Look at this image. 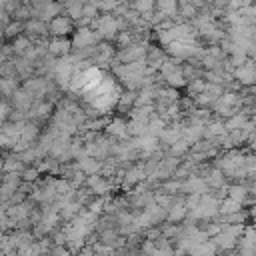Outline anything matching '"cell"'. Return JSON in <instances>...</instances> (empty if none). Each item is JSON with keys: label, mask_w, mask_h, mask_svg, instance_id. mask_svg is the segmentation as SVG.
Returning <instances> with one entry per match:
<instances>
[{"label": "cell", "mask_w": 256, "mask_h": 256, "mask_svg": "<svg viewBox=\"0 0 256 256\" xmlns=\"http://www.w3.org/2000/svg\"><path fill=\"white\" fill-rule=\"evenodd\" d=\"M214 110L220 114V116H234L236 114V110H238V106H240V96L238 94H234V92H224L222 96H218L216 100H214Z\"/></svg>", "instance_id": "6da1fadb"}, {"label": "cell", "mask_w": 256, "mask_h": 256, "mask_svg": "<svg viewBox=\"0 0 256 256\" xmlns=\"http://www.w3.org/2000/svg\"><path fill=\"white\" fill-rule=\"evenodd\" d=\"M92 24H94L98 36H102V38H114L118 34V28H120L118 20L114 16H110V14H104L100 18L92 20Z\"/></svg>", "instance_id": "7a4b0ae2"}, {"label": "cell", "mask_w": 256, "mask_h": 256, "mask_svg": "<svg viewBox=\"0 0 256 256\" xmlns=\"http://www.w3.org/2000/svg\"><path fill=\"white\" fill-rule=\"evenodd\" d=\"M232 78H236L238 84H246V86L248 84H256V64L252 60H246L244 64L234 68Z\"/></svg>", "instance_id": "3957f363"}, {"label": "cell", "mask_w": 256, "mask_h": 256, "mask_svg": "<svg viewBox=\"0 0 256 256\" xmlns=\"http://www.w3.org/2000/svg\"><path fill=\"white\" fill-rule=\"evenodd\" d=\"M96 40H98V34L92 32L90 28H80L76 30L74 34V40H72V46L78 48V50H84V48H90V46H96Z\"/></svg>", "instance_id": "277c9868"}, {"label": "cell", "mask_w": 256, "mask_h": 256, "mask_svg": "<svg viewBox=\"0 0 256 256\" xmlns=\"http://www.w3.org/2000/svg\"><path fill=\"white\" fill-rule=\"evenodd\" d=\"M146 56V46L144 44H130L126 48H122V52L118 54V60L122 64H130V62H136V60H144Z\"/></svg>", "instance_id": "5b68a950"}, {"label": "cell", "mask_w": 256, "mask_h": 256, "mask_svg": "<svg viewBox=\"0 0 256 256\" xmlns=\"http://www.w3.org/2000/svg\"><path fill=\"white\" fill-rule=\"evenodd\" d=\"M86 186L90 188V192H94V194H98V196H104V194H108V192L112 190V182H110L106 176H102V174H92V176H88V178H86Z\"/></svg>", "instance_id": "8992f818"}, {"label": "cell", "mask_w": 256, "mask_h": 256, "mask_svg": "<svg viewBox=\"0 0 256 256\" xmlns=\"http://www.w3.org/2000/svg\"><path fill=\"white\" fill-rule=\"evenodd\" d=\"M184 194H196V196H202V194H208V186L204 182L202 176H188L186 182H182V188H180Z\"/></svg>", "instance_id": "52a82bcc"}, {"label": "cell", "mask_w": 256, "mask_h": 256, "mask_svg": "<svg viewBox=\"0 0 256 256\" xmlns=\"http://www.w3.org/2000/svg\"><path fill=\"white\" fill-rule=\"evenodd\" d=\"M48 30H50L56 38H64L66 34L72 32V20H70L68 16H56V18L50 20Z\"/></svg>", "instance_id": "ba28073f"}, {"label": "cell", "mask_w": 256, "mask_h": 256, "mask_svg": "<svg viewBox=\"0 0 256 256\" xmlns=\"http://www.w3.org/2000/svg\"><path fill=\"white\" fill-rule=\"evenodd\" d=\"M186 216H188V208H186L184 200H174V204L166 210V220H168V222H172V224L182 222Z\"/></svg>", "instance_id": "9c48e42d"}, {"label": "cell", "mask_w": 256, "mask_h": 256, "mask_svg": "<svg viewBox=\"0 0 256 256\" xmlns=\"http://www.w3.org/2000/svg\"><path fill=\"white\" fill-rule=\"evenodd\" d=\"M24 92H28L32 98H40L44 94H48V82L44 78H34V80H28L24 86H22Z\"/></svg>", "instance_id": "30bf717a"}, {"label": "cell", "mask_w": 256, "mask_h": 256, "mask_svg": "<svg viewBox=\"0 0 256 256\" xmlns=\"http://www.w3.org/2000/svg\"><path fill=\"white\" fill-rule=\"evenodd\" d=\"M226 134H228V130H226L222 120H210L208 124H204V136L208 140H218V138H222Z\"/></svg>", "instance_id": "8fae6325"}, {"label": "cell", "mask_w": 256, "mask_h": 256, "mask_svg": "<svg viewBox=\"0 0 256 256\" xmlns=\"http://www.w3.org/2000/svg\"><path fill=\"white\" fill-rule=\"evenodd\" d=\"M144 178H146V170H144V166H132V168L124 174V182H122V186H124V188H134V186L140 184Z\"/></svg>", "instance_id": "7c38bea8"}, {"label": "cell", "mask_w": 256, "mask_h": 256, "mask_svg": "<svg viewBox=\"0 0 256 256\" xmlns=\"http://www.w3.org/2000/svg\"><path fill=\"white\" fill-rule=\"evenodd\" d=\"M70 46H72L70 40H66V38H54L48 44V54L50 56H66L70 52Z\"/></svg>", "instance_id": "4fadbf2b"}, {"label": "cell", "mask_w": 256, "mask_h": 256, "mask_svg": "<svg viewBox=\"0 0 256 256\" xmlns=\"http://www.w3.org/2000/svg\"><path fill=\"white\" fill-rule=\"evenodd\" d=\"M106 132H108L110 136L120 138V140H124V138L128 136V128H126V122H124L122 118H114V120H110L108 126H106Z\"/></svg>", "instance_id": "5bb4252c"}, {"label": "cell", "mask_w": 256, "mask_h": 256, "mask_svg": "<svg viewBox=\"0 0 256 256\" xmlns=\"http://www.w3.org/2000/svg\"><path fill=\"white\" fill-rule=\"evenodd\" d=\"M240 210H244L240 202H236V200H232V198H228V196H226L224 200H220L218 214H222V216H230V214H236V212H240Z\"/></svg>", "instance_id": "9a60e30c"}, {"label": "cell", "mask_w": 256, "mask_h": 256, "mask_svg": "<svg viewBox=\"0 0 256 256\" xmlns=\"http://www.w3.org/2000/svg\"><path fill=\"white\" fill-rule=\"evenodd\" d=\"M204 182L208 188H224V172H220L218 168H212L204 176Z\"/></svg>", "instance_id": "2e32d148"}, {"label": "cell", "mask_w": 256, "mask_h": 256, "mask_svg": "<svg viewBox=\"0 0 256 256\" xmlns=\"http://www.w3.org/2000/svg\"><path fill=\"white\" fill-rule=\"evenodd\" d=\"M190 256H216L218 254V248H216V244L212 242V240H206V242H202V244H198L192 252H188Z\"/></svg>", "instance_id": "e0dca14e"}, {"label": "cell", "mask_w": 256, "mask_h": 256, "mask_svg": "<svg viewBox=\"0 0 256 256\" xmlns=\"http://www.w3.org/2000/svg\"><path fill=\"white\" fill-rule=\"evenodd\" d=\"M58 12H60V6L58 4H54V2H44L40 8H38V16L42 18V20H52V18H56L58 16Z\"/></svg>", "instance_id": "ac0fdd59"}, {"label": "cell", "mask_w": 256, "mask_h": 256, "mask_svg": "<svg viewBox=\"0 0 256 256\" xmlns=\"http://www.w3.org/2000/svg\"><path fill=\"white\" fill-rule=\"evenodd\" d=\"M226 196L232 198V200H236V202H240V204H244L246 198H248V186H244V184L230 186V188H226Z\"/></svg>", "instance_id": "d6986e66"}, {"label": "cell", "mask_w": 256, "mask_h": 256, "mask_svg": "<svg viewBox=\"0 0 256 256\" xmlns=\"http://www.w3.org/2000/svg\"><path fill=\"white\" fill-rule=\"evenodd\" d=\"M50 112H52V104H48V102H38V104H34L30 108V116L32 118H46Z\"/></svg>", "instance_id": "ffe728a7"}, {"label": "cell", "mask_w": 256, "mask_h": 256, "mask_svg": "<svg viewBox=\"0 0 256 256\" xmlns=\"http://www.w3.org/2000/svg\"><path fill=\"white\" fill-rule=\"evenodd\" d=\"M26 30H28L30 34L42 36V34H46V32H48V24H46L44 20H32V22H28V24H26Z\"/></svg>", "instance_id": "44dd1931"}, {"label": "cell", "mask_w": 256, "mask_h": 256, "mask_svg": "<svg viewBox=\"0 0 256 256\" xmlns=\"http://www.w3.org/2000/svg\"><path fill=\"white\" fill-rule=\"evenodd\" d=\"M188 150H190V144H188L184 138H180V140H176L174 144H170V156H174V158L186 154Z\"/></svg>", "instance_id": "7402d4cb"}, {"label": "cell", "mask_w": 256, "mask_h": 256, "mask_svg": "<svg viewBox=\"0 0 256 256\" xmlns=\"http://www.w3.org/2000/svg\"><path fill=\"white\" fill-rule=\"evenodd\" d=\"M16 80L14 78H0V94L2 96H12L16 92Z\"/></svg>", "instance_id": "603a6c76"}, {"label": "cell", "mask_w": 256, "mask_h": 256, "mask_svg": "<svg viewBox=\"0 0 256 256\" xmlns=\"http://www.w3.org/2000/svg\"><path fill=\"white\" fill-rule=\"evenodd\" d=\"M134 102H136V92H126V94H122L120 98H118V108L120 110H126V108H130V106H134Z\"/></svg>", "instance_id": "cb8c5ba5"}, {"label": "cell", "mask_w": 256, "mask_h": 256, "mask_svg": "<svg viewBox=\"0 0 256 256\" xmlns=\"http://www.w3.org/2000/svg\"><path fill=\"white\" fill-rule=\"evenodd\" d=\"M134 8H136V12L138 14H150L152 12V8H154V0H136L134 2Z\"/></svg>", "instance_id": "d4e9b609"}, {"label": "cell", "mask_w": 256, "mask_h": 256, "mask_svg": "<svg viewBox=\"0 0 256 256\" xmlns=\"http://www.w3.org/2000/svg\"><path fill=\"white\" fill-rule=\"evenodd\" d=\"M20 178H22L24 182H34V180L38 178V170H36V168H24L22 174H20Z\"/></svg>", "instance_id": "484cf974"}, {"label": "cell", "mask_w": 256, "mask_h": 256, "mask_svg": "<svg viewBox=\"0 0 256 256\" xmlns=\"http://www.w3.org/2000/svg\"><path fill=\"white\" fill-rule=\"evenodd\" d=\"M162 188L166 190V194H176L182 188V182H166Z\"/></svg>", "instance_id": "4316f807"}, {"label": "cell", "mask_w": 256, "mask_h": 256, "mask_svg": "<svg viewBox=\"0 0 256 256\" xmlns=\"http://www.w3.org/2000/svg\"><path fill=\"white\" fill-rule=\"evenodd\" d=\"M50 254H52V256H72V252H70L68 248H64V246H52Z\"/></svg>", "instance_id": "83f0119b"}, {"label": "cell", "mask_w": 256, "mask_h": 256, "mask_svg": "<svg viewBox=\"0 0 256 256\" xmlns=\"http://www.w3.org/2000/svg\"><path fill=\"white\" fill-rule=\"evenodd\" d=\"M20 30H22V24H12V26L6 28V34H8V36H16Z\"/></svg>", "instance_id": "f1b7e54d"}, {"label": "cell", "mask_w": 256, "mask_h": 256, "mask_svg": "<svg viewBox=\"0 0 256 256\" xmlns=\"http://www.w3.org/2000/svg\"><path fill=\"white\" fill-rule=\"evenodd\" d=\"M76 256H94V250H92V246H90V244H86L84 248H80V252H78Z\"/></svg>", "instance_id": "f546056e"}, {"label": "cell", "mask_w": 256, "mask_h": 256, "mask_svg": "<svg viewBox=\"0 0 256 256\" xmlns=\"http://www.w3.org/2000/svg\"><path fill=\"white\" fill-rule=\"evenodd\" d=\"M8 112H10V106H8L6 102H2V100H0V118L8 116Z\"/></svg>", "instance_id": "4dcf8cb0"}, {"label": "cell", "mask_w": 256, "mask_h": 256, "mask_svg": "<svg viewBox=\"0 0 256 256\" xmlns=\"http://www.w3.org/2000/svg\"><path fill=\"white\" fill-rule=\"evenodd\" d=\"M40 256H52V254H50V252H46V254H40Z\"/></svg>", "instance_id": "1f68e13d"}, {"label": "cell", "mask_w": 256, "mask_h": 256, "mask_svg": "<svg viewBox=\"0 0 256 256\" xmlns=\"http://www.w3.org/2000/svg\"><path fill=\"white\" fill-rule=\"evenodd\" d=\"M0 168H2V160H0Z\"/></svg>", "instance_id": "d6a6232c"}]
</instances>
